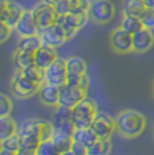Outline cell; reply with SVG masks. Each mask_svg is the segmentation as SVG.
Listing matches in <instances>:
<instances>
[{
    "label": "cell",
    "instance_id": "obj_34",
    "mask_svg": "<svg viewBox=\"0 0 154 155\" xmlns=\"http://www.w3.org/2000/svg\"><path fill=\"white\" fill-rule=\"evenodd\" d=\"M141 22L143 25V28L154 30V8H146L145 12L141 15Z\"/></svg>",
    "mask_w": 154,
    "mask_h": 155
},
{
    "label": "cell",
    "instance_id": "obj_23",
    "mask_svg": "<svg viewBox=\"0 0 154 155\" xmlns=\"http://www.w3.org/2000/svg\"><path fill=\"white\" fill-rule=\"evenodd\" d=\"M42 45L43 43L39 34H35V35H28V37H20V41L18 43V49H22L25 51L35 53Z\"/></svg>",
    "mask_w": 154,
    "mask_h": 155
},
{
    "label": "cell",
    "instance_id": "obj_24",
    "mask_svg": "<svg viewBox=\"0 0 154 155\" xmlns=\"http://www.w3.org/2000/svg\"><path fill=\"white\" fill-rule=\"evenodd\" d=\"M66 69L68 74H82L87 73V62L81 57H69L66 58Z\"/></svg>",
    "mask_w": 154,
    "mask_h": 155
},
{
    "label": "cell",
    "instance_id": "obj_35",
    "mask_svg": "<svg viewBox=\"0 0 154 155\" xmlns=\"http://www.w3.org/2000/svg\"><path fill=\"white\" fill-rule=\"evenodd\" d=\"M91 4H92V0H70V5H72V11H85V12H89L91 10Z\"/></svg>",
    "mask_w": 154,
    "mask_h": 155
},
{
    "label": "cell",
    "instance_id": "obj_29",
    "mask_svg": "<svg viewBox=\"0 0 154 155\" xmlns=\"http://www.w3.org/2000/svg\"><path fill=\"white\" fill-rule=\"evenodd\" d=\"M20 136V150L37 151L41 142V138L37 135H19Z\"/></svg>",
    "mask_w": 154,
    "mask_h": 155
},
{
    "label": "cell",
    "instance_id": "obj_20",
    "mask_svg": "<svg viewBox=\"0 0 154 155\" xmlns=\"http://www.w3.org/2000/svg\"><path fill=\"white\" fill-rule=\"evenodd\" d=\"M72 138L75 142L81 143V144L87 146V147H91L99 139L91 127L89 128H75V131L72 134Z\"/></svg>",
    "mask_w": 154,
    "mask_h": 155
},
{
    "label": "cell",
    "instance_id": "obj_16",
    "mask_svg": "<svg viewBox=\"0 0 154 155\" xmlns=\"http://www.w3.org/2000/svg\"><path fill=\"white\" fill-rule=\"evenodd\" d=\"M34 55H35V65L42 68V69L49 68L50 65L58 58L54 47L46 46V45H42V46L34 53Z\"/></svg>",
    "mask_w": 154,
    "mask_h": 155
},
{
    "label": "cell",
    "instance_id": "obj_17",
    "mask_svg": "<svg viewBox=\"0 0 154 155\" xmlns=\"http://www.w3.org/2000/svg\"><path fill=\"white\" fill-rule=\"evenodd\" d=\"M57 23L62 27L65 32V37L66 39H72L73 37L77 34V31L80 30L79 22H77V18L75 14L69 12V14H65V15H58V19Z\"/></svg>",
    "mask_w": 154,
    "mask_h": 155
},
{
    "label": "cell",
    "instance_id": "obj_26",
    "mask_svg": "<svg viewBox=\"0 0 154 155\" xmlns=\"http://www.w3.org/2000/svg\"><path fill=\"white\" fill-rule=\"evenodd\" d=\"M39 128H41L39 119H30V120H26L20 124L19 130H18V134H19V135H37V136H39Z\"/></svg>",
    "mask_w": 154,
    "mask_h": 155
},
{
    "label": "cell",
    "instance_id": "obj_32",
    "mask_svg": "<svg viewBox=\"0 0 154 155\" xmlns=\"http://www.w3.org/2000/svg\"><path fill=\"white\" fill-rule=\"evenodd\" d=\"M54 126L53 121H47V120H41V128H39V138L41 142H47L52 140L53 134H54Z\"/></svg>",
    "mask_w": 154,
    "mask_h": 155
},
{
    "label": "cell",
    "instance_id": "obj_7",
    "mask_svg": "<svg viewBox=\"0 0 154 155\" xmlns=\"http://www.w3.org/2000/svg\"><path fill=\"white\" fill-rule=\"evenodd\" d=\"M32 14H34L35 22H37L38 30L42 31L49 26L57 23L58 19V14L55 11V8L50 4H46V3L41 2L32 8Z\"/></svg>",
    "mask_w": 154,
    "mask_h": 155
},
{
    "label": "cell",
    "instance_id": "obj_30",
    "mask_svg": "<svg viewBox=\"0 0 154 155\" xmlns=\"http://www.w3.org/2000/svg\"><path fill=\"white\" fill-rule=\"evenodd\" d=\"M68 85H75V86H81V88L88 89L89 88V77L87 73L82 74H68L66 78Z\"/></svg>",
    "mask_w": 154,
    "mask_h": 155
},
{
    "label": "cell",
    "instance_id": "obj_33",
    "mask_svg": "<svg viewBox=\"0 0 154 155\" xmlns=\"http://www.w3.org/2000/svg\"><path fill=\"white\" fill-rule=\"evenodd\" d=\"M37 155H61L60 151L55 148V146L52 143V140L42 142L37 150Z\"/></svg>",
    "mask_w": 154,
    "mask_h": 155
},
{
    "label": "cell",
    "instance_id": "obj_45",
    "mask_svg": "<svg viewBox=\"0 0 154 155\" xmlns=\"http://www.w3.org/2000/svg\"><path fill=\"white\" fill-rule=\"evenodd\" d=\"M153 94H154V82H153Z\"/></svg>",
    "mask_w": 154,
    "mask_h": 155
},
{
    "label": "cell",
    "instance_id": "obj_19",
    "mask_svg": "<svg viewBox=\"0 0 154 155\" xmlns=\"http://www.w3.org/2000/svg\"><path fill=\"white\" fill-rule=\"evenodd\" d=\"M52 143L55 146V148L60 151V154H64V153H66V151H70L72 144H73V138L69 134H65V132H62V131L54 130Z\"/></svg>",
    "mask_w": 154,
    "mask_h": 155
},
{
    "label": "cell",
    "instance_id": "obj_12",
    "mask_svg": "<svg viewBox=\"0 0 154 155\" xmlns=\"http://www.w3.org/2000/svg\"><path fill=\"white\" fill-rule=\"evenodd\" d=\"M25 7L18 2H8L7 7L0 11V22L8 25L10 27L15 28L16 23L19 22L20 16L25 12Z\"/></svg>",
    "mask_w": 154,
    "mask_h": 155
},
{
    "label": "cell",
    "instance_id": "obj_39",
    "mask_svg": "<svg viewBox=\"0 0 154 155\" xmlns=\"http://www.w3.org/2000/svg\"><path fill=\"white\" fill-rule=\"evenodd\" d=\"M72 153H75L76 155H88V147L79 142H75L73 140V144H72V148H70Z\"/></svg>",
    "mask_w": 154,
    "mask_h": 155
},
{
    "label": "cell",
    "instance_id": "obj_8",
    "mask_svg": "<svg viewBox=\"0 0 154 155\" xmlns=\"http://www.w3.org/2000/svg\"><path fill=\"white\" fill-rule=\"evenodd\" d=\"M68 69H66V59L58 57L49 68L45 69V82L55 86H61L66 84Z\"/></svg>",
    "mask_w": 154,
    "mask_h": 155
},
{
    "label": "cell",
    "instance_id": "obj_25",
    "mask_svg": "<svg viewBox=\"0 0 154 155\" xmlns=\"http://www.w3.org/2000/svg\"><path fill=\"white\" fill-rule=\"evenodd\" d=\"M25 77H27L31 81H35L38 84H43L45 82V69L37 66V65H31V66L26 68L23 70H19Z\"/></svg>",
    "mask_w": 154,
    "mask_h": 155
},
{
    "label": "cell",
    "instance_id": "obj_3",
    "mask_svg": "<svg viewBox=\"0 0 154 155\" xmlns=\"http://www.w3.org/2000/svg\"><path fill=\"white\" fill-rule=\"evenodd\" d=\"M42 84H38L35 81H31L27 77H25L19 70L14 74L11 80V92L18 99H27L38 93Z\"/></svg>",
    "mask_w": 154,
    "mask_h": 155
},
{
    "label": "cell",
    "instance_id": "obj_18",
    "mask_svg": "<svg viewBox=\"0 0 154 155\" xmlns=\"http://www.w3.org/2000/svg\"><path fill=\"white\" fill-rule=\"evenodd\" d=\"M12 61L18 70H23L35 64V55L31 51H25L22 49H16L12 54Z\"/></svg>",
    "mask_w": 154,
    "mask_h": 155
},
{
    "label": "cell",
    "instance_id": "obj_28",
    "mask_svg": "<svg viewBox=\"0 0 154 155\" xmlns=\"http://www.w3.org/2000/svg\"><path fill=\"white\" fill-rule=\"evenodd\" d=\"M120 27H122L124 31L130 32V34H135L137 31L143 28V25H142L141 19L139 18H135V16H126L123 15V19L120 22Z\"/></svg>",
    "mask_w": 154,
    "mask_h": 155
},
{
    "label": "cell",
    "instance_id": "obj_1",
    "mask_svg": "<svg viewBox=\"0 0 154 155\" xmlns=\"http://www.w3.org/2000/svg\"><path fill=\"white\" fill-rule=\"evenodd\" d=\"M146 127V117L134 109L122 111L116 117V130L124 138H137Z\"/></svg>",
    "mask_w": 154,
    "mask_h": 155
},
{
    "label": "cell",
    "instance_id": "obj_11",
    "mask_svg": "<svg viewBox=\"0 0 154 155\" xmlns=\"http://www.w3.org/2000/svg\"><path fill=\"white\" fill-rule=\"evenodd\" d=\"M55 108L57 109H55L53 126H54L55 130L72 135L76 128L72 120V108H66V107H61V105L55 107Z\"/></svg>",
    "mask_w": 154,
    "mask_h": 155
},
{
    "label": "cell",
    "instance_id": "obj_21",
    "mask_svg": "<svg viewBox=\"0 0 154 155\" xmlns=\"http://www.w3.org/2000/svg\"><path fill=\"white\" fill-rule=\"evenodd\" d=\"M18 130H19V127L16 126L15 120L10 115L0 116V140L18 134Z\"/></svg>",
    "mask_w": 154,
    "mask_h": 155
},
{
    "label": "cell",
    "instance_id": "obj_44",
    "mask_svg": "<svg viewBox=\"0 0 154 155\" xmlns=\"http://www.w3.org/2000/svg\"><path fill=\"white\" fill-rule=\"evenodd\" d=\"M61 155H76V154L72 153V151H66V153H64V154H61Z\"/></svg>",
    "mask_w": 154,
    "mask_h": 155
},
{
    "label": "cell",
    "instance_id": "obj_6",
    "mask_svg": "<svg viewBox=\"0 0 154 155\" xmlns=\"http://www.w3.org/2000/svg\"><path fill=\"white\" fill-rule=\"evenodd\" d=\"M91 128L99 139H109L116 131V119H112L104 112H97Z\"/></svg>",
    "mask_w": 154,
    "mask_h": 155
},
{
    "label": "cell",
    "instance_id": "obj_41",
    "mask_svg": "<svg viewBox=\"0 0 154 155\" xmlns=\"http://www.w3.org/2000/svg\"><path fill=\"white\" fill-rule=\"evenodd\" d=\"M0 155H16V153L10 150H4V148H0Z\"/></svg>",
    "mask_w": 154,
    "mask_h": 155
},
{
    "label": "cell",
    "instance_id": "obj_31",
    "mask_svg": "<svg viewBox=\"0 0 154 155\" xmlns=\"http://www.w3.org/2000/svg\"><path fill=\"white\" fill-rule=\"evenodd\" d=\"M0 148H4V150H10L14 153H18L20 150V136L19 134H15L12 136H8V138L0 140Z\"/></svg>",
    "mask_w": 154,
    "mask_h": 155
},
{
    "label": "cell",
    "instance_id": "obj_37",
    "mask_svg": "<svg viewBox=\"0 0 154 155\" xmlns=\"http://www.w3.org/2000/svg\"><path fill=\"white\" fill-rule=\"evenodd\" d=\"M55 11L58 15H65L69 14L72 11V5H70V0H60L57 4L54 5Z\"/></svg>",
    "mask_w": 154,
    "mask_h": 155
},
{
    "label": "cell",
    "instance_id": "obj_13",
    "mask_svg": "<svg viewBox=\"0 0 154 155\" xmlns=\"http://www.w3.org/2000/svg\"><path fill=\"white\" fill-rule=\"evenodd\" d=\"M15 30L20 37H28V35H35L39 32L34 14H32V10H26L23 12L19 22L16 23Z\"/></svg>",
    "mask_w": 154,
    "mask_h": 155
},
{
    "label": "cell",
    "instance_id": "obj_10",
    "mask_svg": "<svg viewBox=\"0 0 154 155\" xmlns=\"http://www.w3.org/2000/svg\"><path fill=\"white\" fill-rule=\"evenodd\" d=\"M109 43L111 47L116 53H129L132 51V35L124 31L122 27L115 28L109 35Z\"/></svg>",
    "mask_w": 154,
    "mask_h": 155
},
{
    "label": "cell",
    "instance_id": "obj_15",
    "mask_svg": "<svg viewBox=\"0 0 154 155\" xmlns=\"http://www.w3.org/2000/svg\"><path fill=\"white\" fill-rule=\"evenodd\" d=\"M39 99L47 107H58L60 101V86L43 82L39 89Z\"/></svg>",
    "mask_w": 154,
    "mask_h": 155
},
{
    "label": "cell",
    "instance_id": "obj_4",
    "mask_svg": "<svg viewBox=\"0 0 154 155\" xmlns=\"http://www.w3.org/2000/svg\"><path fill=\"white\" fill-rule=\"evenodd\" d=\"M115 5L109 0H92L89 16L97 25H105L114 18Z\"/></svg>",
    "mask_w": 154,
    "mask_h": 155
},
{
    "label": "cell",
    "instance_id": "obj_27",
    "mask_svg": "<svg viewBox=\"0 0 154 155\" xmlns=\"http://www.w3.org/2000/svg\"><path fill=\"white\" fill-rule=\"evenodd\" d=\"M111 142L109 139H97L91 147H88V155H109Z\"/></svg>",
    "mask_w": 154,
    "mask_h": 155
},
{
    "label": "cell",
    "instance_id": "obj_38",
    "mask_svg": "<svg viewBox=\"0 0 154 155\" xmlns=\"http://www.w3.org/2000/svg\"><path fill=\"white\" fill-rule=\"evenodd\" d=\"M11 31H12V27L0 22V42H5L8 39V37L11 35Z\"/></svg>",
    "mask_w": 154,
    "mask_h": 155
},
{
    "label": "cell",
    "instance_id": "obj_14",
    "mask_svg": "<svg viewBox=\"0 0 154 155\" xmlns=\"http://www.w3.org/2000/svg\"><path fill=\"white\" fill-rule=\"evenodd\" d=\"M154 43V35L152 30L142 28L132 34V51L145 53L152 49Z\"/></svg>",
    "mask_w": 154,
    "mask_h": 155
},
{
    "label": "cell",
    "instance_id": "obj_9",
    "mask_svg": "<svg viewBox=\"0 0 154 155\" xmlns=\"http://www.w3.org/2000/svg\"><path fill=\"white\" fill-rule=\"evenodd\" d=\"M38 34H39L43 45L52 46V47H54V49L62 46V45L68 41L66 37H65L64 30H62V27L58 23H54V25L49 26V27H46L45 30L39 31Z\"/></svg>",
    "mask_w": 154,
    "mask_h": 155
},
{
    "label": "cell",
    "instance_id": "obj_40",
    "mask_svg": "<svg viewBox=\"0 0 154 155\" xmlns=\"http://www.w3.org/2000/svg\"><path fill=\"white\" fill-rule=\"evenodd\" d=\"M16 155H37V151H26V150H19Z\"/></svg>",
    "mask_w": 154,
    "mask_h": 155
},
{
    "label": "cell",
    "instance_id": "obj_5",
    "mask_svg": "<svg viewBox=\"0 0 154 155\" xmlns=\"http://www.w3.org/2000/svg\"><path fill=\"white\" fill-rule=\"evenodd\" d=\"M88 89L81 88V86L68 85L64 84L60 86V101L58 105L66 107V108H73L77 103L84 100L87 97Z\"/></svg>",
    "mask_w": 154,
    "mask_h": 155
},
{
    "label": "cell",
    "instance_id": "obj_43",
    "mask_svg": "<svg viewBox=\"0 0 154 155\" xmlns=\"http://www.w3.org/2000/svg\"><path fill=\"white\" fill-rule=\"evenodd\" d=\"M43 3H46V4H50V5H53V7H54L55 4H57L58 2H60V0H42Z\"/></svg>",
    "mask_w": 154,
    "mask_h": 155
},
{
    "label": "cell",
    "instance_id": "obj_2",
    "mask_svg": "<svg viewBox=\"0 0 154 155\" xmlns=\"http://www.w3.org/2000/svg\"><path fill=\"white\" fill-rule=\"evenodd\" d=\"M96 115L97 104L88 96L72 108V120L76 128H89Z\"/></svg>",
    "mask_w": 154,
    "mask_h": 155
},
{
    "label": "cell",
    "instance_id": "obj_22",
    "mask_svg": "<svg viewBox=\"0 0 154 155\" xmlns=\"http://www.w3.org/2000/svg\"><path fill=\"white\" fill-rule=\"evenodd\" d=\"M145 10H146V5L143 0H124L123 3V15L126 16L141 18Z\"/></svg>",
    "mask_w": 154,
    "mask_h": 155
},
{
    "label": "cell",
    "instance_id": "obj_42",
    "mask_svg": "<svg viewBox=\"0 0 154 155\" xmlns=\"http://www.w3.org/2000/svg\"><path fill=\"white\" fill-rule=\"evenodd\" d=\"M146 8H154V0H143Z\"/></svg>",
    "mask_w": 154,
    "mask_h": 155
},
{
    "label": "cell",
    "instance_id": "obj_36",
    "mask_svg": "<svg viewBox=\"0 0 154 155\" xmlns=\"http://www.w3.org/2000/svg\"><path fill=\"white\" fill-rule=\"evenodd\" d=\"M12 111V101L5 94H0V116L10 115Z\"/></svg>",
    "mask_w": 154,
    "mask_h": 155
}]
</instances>
